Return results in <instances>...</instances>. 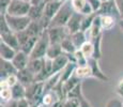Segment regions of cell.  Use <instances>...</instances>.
I'll use <instances>...</instances> for the list:
<instances>
[{
  "mask_svg": "<svg viewBox=\"0 0 123 107\" xmlns=\"http://www.w3.org/2000/svg\"><path fill=\"white\" fill-rule=\"evenodd\" d=\"M63 107H80L79 100L76 97H67L64 100Z\"/></svg>",
  "mask_w": 123,
  "mask_h": 107,
  "instance_id": "8d00e7d4",
  "label": "cell"
},
{
  "mask_svg": "<svg viewBox=\"0 0 123 107\" xmlns=\"http://www.w3.org/2000/svg\"><path fill=\"white\" fill-rule=\"evenodd\" d=\"M43 1H45V0H31V4H39V3H42Z\"/></svg>",
  "mask_w": 123,
  "mask_h": 107,
  "instance_id": "c3c4849f",
  "label": "cell"
},
{
  "mask_svg": "<svg viewBox=\"0 0 123 107\" xmlns=\"http://www.w3.org/2000/svg\"><path fill=\"white\" fill-rule=\"evenodd\" d=\"M63 104H64V100H60V101H58V102H56L54 105H51L50 107H63Z\"/></svg>",
  "mask_w": 123,
  "mask_h": 107,
  "instance_id": "7dc6e473",
  "label": "cell"
},
{
  "mask_svg": "<svg viewBox=\"0 0 123 107\" xmlns=\"http://www.w3.org/2000/svg\"><path fill=\"white\" fill-rule=\"evenodd\" d=\"M106 107H123V99L113 97L106 103Z\"/></svg>",
  "mask_w": 123,
  "mask_h": 107,
  "instance_id": "74e56055",
  "label": "cell"
},
{
  "mask_svg": "<svg viewBox=\"0 0 123 107\" xmlns=\"http://www.w3.org/2000/svg\"><path fill=\"white\" fill-rule=\"evenodd\" d=\"M48 37L50 44H61L64 39H67L68 35H71L70 31L67 28V26H57V27H49Z\"/></svg>",
  "mask_w": 123,
  "mask_h": 107,
  "instance_id": "8992f818",
  "label": "cell"
},
{
  "mask_svg": "<svg viewBox=\"0 0 123 107\" xmlns=\"http://www.w3.org/2000/svg\"><path fill=\"white\" fill-rule=\"evenodd\" d=\"M45 93L44 82H34L26 87V99L33 104L41 105L42 97Z\"/></svg>",
  "mask_w": 123,
  "mask_h": 107,
  "instance_id": "7a4b0ae2",
  "label": "cell"
},
{
  "mask_svg": "<svg viewBox=\"0 0 123 107\" xmlns=\"http://www.w3.org/2000/svg\"><path fill=\"white\" fill-rule=\"evenodd\" d=\"M71 3H72V6H73V9H74V11L80 13L81 10L84 9V6H86L87 0H71Z\"/></svg>",
  "mask_w": 123,
  "mask_h": 107,
  "instance_id": "d590c367",
  "label": "cell"
},
{
  "mask_svg": "<svg viewBox=\"0 0 123 107\" xmlns=\"http://www.w3.org/2000/svg\"><path fill=\"white\" fill-rule=\"evenodd\" d=\"M4 15H6V21H8L11 30L15 33L27 29L28 26L31 23V18L28 15L27 16H13V15H10V14H4Z\"/></svg>",
  "mask_w": 123,
  "mask_h": 107,
  "instance_id": "5b68a950",
  "label": "cell"
},
{
  "mask_svg": "<svg viewBox=\"0 0 123 107\" xmlns=\"http://www.w3.org/2000/svg\"><path fill=\"white\" fill-rule=\"evenodd\" d=\"M10 2L11 0H0V13L2 14L6 13V9H8Z\"/></svg>",
  "mask_w": 123,
  "mask_h": 107,
  "instance_id": "b9f144b4",
  "label": "cell"
},
{
  "mask_svg": "<svg viewBox=\"0 0 123 107\" xmlns=\"http://www.w3.org/2000/svg\"><path fill=\"white\" fill-rule=\"evenodd\" d=\"M102 39H103V34H100V35H98V37H95V38L90 40V41L92 42V44H93V47H94L93 58L98 59V60H100L102 58V48H101Z\"/></svg>",
  "mask_w": 123,
  "mask_h": 107,
  "instance_id": "484cf974",
  "label": "cell"
},
{
  "mask_svg": "<svg viewBox=\"0 0 123 107\" xmlns=\"http://www.w3.org/2000/svg\"><path fill=\"white\" fill-rule=\"evenodd\" d=\"M59 80H60V73H57V74H54V75H51L50 77H48L44 82L45 91H49V90H51L59 82Z\"/></svg>",
  "mask_w": 123,
  "mask_h": 107,
  "instance_id": "1f68e13d",
  "label": "cell"
},
{
  "mask_svg": "<svg viewBox=\"0 0 123 107\" xmlns=\"http://www.w3.org/2000/svg\"><path fill=\"white\" fill-rule=\"evenodd\" d=\"M45 1H46V2H47V1H49V0H45Z\"/></svg>",
  "mask_w": 123,
  "mask_h": 107,
  "instance_id": "11a10c76",
  "label": "cell"
},
{
  "mask_svg": "<svg viewBox=\"0 0 123 107\" xmlns=\"http://www.w3.org/2000/svg\"><path fill=\"white\" fill-rule=\"evenodd\" d=\"M71 39H72L74 45L76 46V48L79 49L85 43L88 41V35H87L86 31L79 30V31H77V32L72 33V34H71Z\"/></svg>",
  "mask_w": 123,
  "mask_h": 107,
  "instance_id": "44dd1931",
  "label": "cell"
},
{
  "mask_svg": "<svg viewBox=\"0 0 123 107\" xmlns=\"http://www.w3.org/2000/svg\"><path fill=\"white\" fill-rule=\"evenodd\" d=\"M98 14L101 15H110L116 17L118 20L121 19V16H120V12L118 10V6L116 4L115 0H109V1H105L102 2V6L100 8V10L96 12Z\"/></svg>",
  "mask_w": 123,
  "mask_h": 107,
  "instance_id": "52a82bcc",
  "label": "cell"
},
{
  "mask_svg": "<svg viewBox=\"0 0 123 107\" xmlns=\"http://www.w3.org/2000/svg\"><path fill=\"white\" fill-rule=\"evenodd\" d=\"M61 47H62L63 51L67 54H73L75 53V51L77 50L76 46L74 45V43H73L72 39H71V35H68L67 39H64L61 43Z\"/></svg>",
  "mask_w": 123,
  "mask_h": 107,
  "instance_id": "f1b7e54d",
  "label": "cell"
},
{
  "mask_svg": "<svg viewBox=\"0 0 123 107\" xmlns=\"http://www.w3.org/2000/svg\"><path fill=\"white\" fill-rule=\"evenodd\" d=\"M81 80L82 79H80V78H78L75 74H73L72 77H70L67 82H63V91H64L65 95H68V93L71 90H73L79 82H81Z\"/></svg>",
  "mask_w": 123,
  "mask_h": 107,
  "instance_id": "d4e9b609",
  "label": "cell"
},
{
  "mask_svg": "<svg viewBox=\"0 0 123 107\" xmlns=\"http://www.w3.org/2000/svg\"><path fill=\"white\" fill-rule=\"evenodd\" d=\"M11 90H12L13 100H15V101H18V100H22L24 97H26V86L20 84L19 82L16 85H14L11 88Z\"/></svg>",
  "mask_w": 123,
  "mask_h": 107,
  "instance_id": "cb8c5ba5",
  "label": "cell"
},
{
  "mask_svg": "<svg viewBox=\"0 0 123 107\" xmlns=\"http://www.w3.org/2000/svg\"><path fill=\"white\" fill-rule=\"evenodd\" d=\"M74 74L77 76L80 79H85V78H88V77H92V72H91V69L88 64L86 65H77L76 69H75V72Z\"/></svg>",
  "mask_w": 123,
  "mask_h": 107,
  "instance_id": "4316f807",
  "label": "cell"
},
{
  "mask_svg": "<svg viewBox=\"0 0 123 107\" xmlns=\"http://www.w3.org/2000/svg\"><path fill=\"white\" fill-rule=\"evenodd\" d=\"M24 1H29V2H30V1H31V0H24Z\"/></svg>",
  "mask_w": 123,
  "mask_h": 107,
  "instance_id": "f5cc1de1",
  "label": "cell"
},
{
  "mask_svg": "<svg viewBox=\"0 0 123 107\" xmlns=\"http://www.w3.org/2000/svg\"><path fill=\"white\" fill-rule=\"evenodd\" d=\"M98 59L91 58L88 59V65L91 69V72H92V77L96 78V79L101 80V82H108V77L105 75V73H103V71L101 70L100 65H98Z\"/></svg>",
  "mask_w": 123,
  "mask_h": 107,
  "instance_id": "9c48e42d",
  "label": "cell"
},
{
  "mask_svg": "<svg viewBox=\"0 0 123 107\" xmlns=\"http://www.w3.org/2000/svg\"><path fill=\"white\" fill-rule=\"evenodd\" d=\"M79 49L82 51V54H84L88 59L91 58V57H93L94 47H93V44H92V42L90 41V40H88V41L85 43Z\"/></svg>",
  "mask_w": 123,
  "mask_h": 107,
  "instance_id": "d6a6232c",
  "label": "cell"
},
{
  "mask_svg": "<svg viewBox=\"0 0 123 107\" xmlns=\"http://www.w3.org/2000/svg\"><path fill=\"white\" fill-rule=\"evenodd\" d=\"M77 99L79 100V103H80V107H92L91 106V104L89 103V101L86 99V96L84 95V93H80L79 95H78V97Z\"/></svg>",
  "mask_w": 123,
  "mask_h": 107,
  "instance_id": "ab89813d",
  "label": "cell"
},
{
  "mask_svg": "<svg viewBox=\"0 0 123 107\" xmlns=\"http://www.w3.org/2000/svg\"><path fill=\"white\" fill-rule=\"evenodd\" d=\"M75 58H76V64L77 65H86L88 64V58L82 54V51L80 49H77L74 53Z\"/></svg>",
  "mask_w": 123,
  "mask_h": 107,
  "instance_id": "e575fe53",
  "label": "cell"
},
{
  "mask_svg": "<svg viewBox=\"0 0 123 107\" xmlns=\"http://www.w3.org/2000/svg\"><path fill=\"white\" fill-rule=\"evenodd\" d=\"M49 45H50V41H49V37H48V30L45 29L44 32L42 33L41 37L37 40L34 48L30 53L29 55L30 59H37V58H44V57H46V53H47V49H48Z\"/></svg>",
  "mask_w": 123,
  "mask_h": 107,
  "instance_id": "3957f363",
  "label": "cell"
},
{
  "mask_svg": "<svg viewBox=\"0 0 123 107\" xmlns=\"http://www.w3.org/2000/svg\"><path fill=\"white\" fill-rule=\"evenodd\" d=\"M11 28L9 26L8 21H6V15L2 13H0V34H4V33L11 32Z\"/></svg>",
  "mask_w": 123,
  "mask_h": 107,
  "instance_id": "836d02e7",
  "label": "cell"
},
{
  "mask_svg": "<svg viewBox=\"0 0 123 107\" xmlns=\"http://www.w3.org/2000/svg\"><path fill=\"white\" fill-rule=\"evenodd\" d=\"M17 73V69L14 66L10 60H4L1 59L0 60V79H4L8 76L16 74Z\"/></svg>",
  "mask_w": 123,
  "mask_h": 107,
  "instance_id": "7c38bea8",
  "label": "cell"
},
{
  "mask_svg": "<svg viewBox=\"0 0 123 107\" xmlns=\"http://www.w3.org/2000/svg\"><path fill=\"white\" fill-rule=\"evenodd\" d=\"M40 37H41V35H40ZM40 37H31L25 44H23L22 46H20V50H23V51H25L26 54L30 55V53H31L32 49L34 48L35 44H37V40H39Z\"/></svg>",
  "mask_w": 123,
  "mask_h": 107,
  "instance_id": "f546056e",
  "label": "cell"
},
{
  "mask_svg": "<svg viewBox=\"0 0 123 107\" xmlns=\"http://www.w3.org/2000/svg\"><path fill=\"white\" fill-rule=\"evenodd\" d=\"M102 2H105V1H109V0H101Z\"/></svg>",
  "mask_w": 123,
  "mask_h": 107,
  "instance_id": "f907efd6",
  "label": "cell"
},
{
  "mask_svg": "<svg viewBox=\"0 0 123 107\" xmlns=\"http://www.w3.org/2000/svg\"><path fill=\"white\" fill-rule=\"evenodd\" d=\"M60 100L61 99H60V96L58 95V93H57L54 89H51V90H49V91H45L44 95L42 97L41 105H43L45 107H50L51 105H54L56 102L60 101Z\"/></svg>",
  "mask_w": 123,
  "mask_h": 107,
  "instance_id": "2e32d148",
  "label": "cell"
},
{
  "mask_svg": "<svg viewBox=\"0 0 123 107\" xmlns=\"http://www.w3.org/2000/svg\"><path fill=\"white\" fill-rule=\"evenodd\" d=\"M77 64L74 63V62H68L67 65L64 66L62 71L60 72V80L62 82H67L70 77H72V75L74 74L75 72V69H76Z\"/></svg>",
  "mask_w": 123,
  "mask_h": 107,
  "instance_id": "603a6c76",
  "label": "cell"
},
{
  "mask_svg": "<svg viewBox=\"0 0 123 107\" xmlns=\"http://www.w3.org/2000/svg\"><path fill=\"white\" fill-rule=\"evenodd\" d=\"M44 61H45V57L44 58H37V59H30L27 68L29 69L34 75H37L42 71V69H43Z\"/></svg>",
  "mask_w": 123,
  "mask_h": 107,
  "instance_id": "7402d4cb",
  "label": "cell"
},
{
  "mask_svg": "<svg viewBox=\"0 0 123 107\" xmlns=\"http://www.w3.org/2000/svg\"><path fill=\"white\" fill-rule=\"evenodd\" d=\"M31 2L24 0H11L6 14L13 16H27L29 14Z\"/></svg>",
  "mask_w": 123,
  "mask_h": 107,
  "instance_id": "277c9868",
  "label": "cell"
},
{
  "mask_svg": "<svg viewBox=\"0 0 123 107\" xmlns=\"http://www.w3.org/2000/svg\"><path fill=\"white\" fill-rule=\"evenodd\" d=\"M115 2L118 6V10H119V12H120L121 19H123V0H115Z\"/></svg>",
  "mask_w": 123,
  "mask_h": 107,
  "instance_id": "f6af8a7d",
  "label": "cell"
},
{
  "mask_svg": "<svg viewBox=\"0 0 123 107\" xmlns=\"http://www.w3.org/2000/svg\"><path fill=\"white\" fill-rule=\"evenodd\" d=\"M64 51H63L62 47H61V44H50L47 49L46 53V57L49 59H55L57 57H59L60 55H62Z\"/></svg>",
  "mask_w": 123,
  "mask_h": 107,
  "instance_id": "83f0119b",
  "label": "cell"
},
{
  "mask_svg": "<svg viewBox=\"0 0 123 107\" xmlns=\"http://www.w3.org/2000/svg\"><path fill=\"white\" fill-rule=\"evenodd\" d=\"M45 4H46V1H43L42 3L39 4H31L29 14H28V16L31 18V20H39L43 17Z\"/></svg>",
  "mask_w": 123,
  "mask_h": 107,
  "instance_id": "9a60e30c",
  "label": "cell"
},
{
  "mask_svg": "<svg viewBox=\"0 0 123 107\" xmlns=\"http://www.w3.org/2000/svg\"><path fill=\"white\" fill-rule=\"evenodd\" d=\"M68 62L70 61H68V58L65 53H63L62 55H60L59 57L54 59L53 60V75L57 74V73H60Z\"/></svg>",
  "mask_w": 123,
  "mask_h": 107,
  "instance_id": "e0dca14e",
  "label": "cell"
},
{
  "mask_svg": "<svg viewBox=\"0 0 123 107\" xmlns=\"http://www.w3.org/2000/svg\"><path fill=\"white\" fill-rule=\"evenodd\" d=\"M29 105H30V102L26 97L17 101V107H29Z\"/></svg>",
  "mask_w": 123,
  "mask_h": 107,
  "instance_id": "ee69618b",
  "label": "cell"
},
{
  "mask_svg": "<svg viewBox=\"0 0 123 107\" xmlns=\"http://www.w3.org/2000/svg\"><path fill=\"white\" fill-rule=\"evenodd\" d=\"M96 16V12L92 14H89V15H84V18H82V23H81V30L82 31H88V30L91 28V26L93 25L94 18Z\"/></svg>",
  "mask_w": 123,
  "mask_h": 107,
  "instance_id": "4dcf8cb0",
  "label": "cell"
},
{
  "mask_svg": "<svg viewBox=\"0 0 123 107\" xmlns=\"http://www.w3.org/2000/svg\"><path fill=\"white\" fill-rule=\"evenodd\" d=\"M40 107H45V106H43V105H41V106H40Z\"/></svg>",
  "mask_w": 123,
  "mask_h": 107,
  "instance_id": "db71d44e",
  "label": "cell"
},
{
  "mask_svg": "<svg viewBox=\"0 0 123 107\" xmlns=\"http://www.w3.org/2000/svg\"><path fill=\"white\" fill-rule=\"evenodd\" d=\"M74 13V9L72 6L71 0H68L63 3L59 12L55 15V17L51 19L49 27H57V26H67L68 21L70 20L72 14ZM48 27V28H49Z\"/></svg>",
  "mask_w": 123,
  "mask_h": 107,
  "instance_id": "6da1fadb",
  "label": "cell"
},
{
  "mask_svg": "<svg viewBox=\"0 0 123 107\" xmlns=\"http://www.w3.org/2000/svg\"><path fill=\"white\" fill-rule=\"evenodd\" d=\"M17 50L14 49L13 47L9 46L8 44H6L4 42H0V58L4 59V60H10L12 61V59L15 57Z\"/></svg>",
  "mask_w": 123,
  "mask_h": 107,
  "instance_id": "ac0fdd59",
  "label": "cell"
},
{
  "mask_svg": "<svg viewBox=\"0 0 123 107\" xmlns=\"http://www.w3.org/2000/svg\"><path fill=\"white\" fill-rule=\"evenodd\" d=\"M89 2V4L91 6V8L93 9L94 12H98L100 10L101 6H102V1L101 0H87Z\"/></svg>",
  "mask_w": 123,
  "mask_h": 107,
  "instance_id": "60d3db41",
  "label": "cell"
},
{
  "mask_svg": "<svg viewBox=\"0 0 123 107\" xmlns=\"http://www.w3.org/2000/svg\"><path fill=\"white\" fill-rule=\"evenodd\" d=\"M0 39H1L2 42H4L6 44H8L9 46L13 47L16 50H20V44L19 41H18L17 34L15 32L11 31L9 33H4V34H0Z\"/></svg>",
  "mask_w": 123,
  "mask_h": 107,
  "instance_id": "5bb4252c",
  "label": "cell"
},
{
  "mask_svg": "<svg viewBox=\"0 0 123 107\" xmlns=\"http://www.w3.org/2000/svg\"><path fill=\"white\" fill-rule=\"evenodd\" d=\"M1 107H17V101L12 100V101H10L9 103L1 104Z\"/></svg>",
  "mask_w": 123,
  "mask_h": 107,
  "instance_id": "bcb514c9",
  "label": "cell"
},
{
  "mask_svg": "<svg viewBox=\"0 0 123 107\" xmlns=\"http://www.w3.org/2000/svg\"><path fill=\"white\" fill-rule=\"evenodd\" d=\"M116 91H117V93L120 95V97L123 99V78L118 82V85L116 86Z\"/></svg>",
  "mask_w": 123,
  "mask_h": 107,
  "instance_id": "7bdbcfd3",
  "label": "cell"
},
{
  "mask_svg": "<svg viewBox=\"0 0 123 107\" xmlns=\"http://www.w3.org/2000/svg\"><path fill=\"white\" fill-rule=\"evenodd\" d=\"M0 99H1V104L9 103L13 100L11 87H9L3 80H0Z\"/></svg>",
  "mask_w": 123,
  "mask_h": 107,
  "instance_id": "d6986e66",
  "label": "cell"
},
{
  "mask_svg": "<svg viewBox=\"0 0 123 107\" xmlns=\"http://www.w3.org/2000/svg\"><path fill=\"white\" fill-rule=\"evenodd\" d=\"M16 75H17L18 82H19L20 84H23L24 86H26V87L35 82V75L28 68L24 69V70L17 71Z\"/></svg>",
  "mask_w": 123,
  "mask_h": 107,
  "instance_id": "4fadbf2b",
  "label": "cell"
},
{
  "mask_svg": "<svg viewBox=\"0 0 123 107\" xmlns=\"http://www.w3.org/2000/svg\"><path fill=\"white\" fill-rule=\"evenodd\" d=\"M59 1H62V2H65V1H68V0H59Z\"/></svg>",
  "mask_w": 123,
  "mask_h": 107,
  "instance_id": "816d5d0a",
  "label": "cell"
},
{
  "mask_svg": "<svg viewBox=\"0 0 123 107\" xmlns=\"http://www.w3.org/2000/svg\"><path fill=\"white\" fill-rule=\"evenodd\" d=\"M29 60H30V57L28 54H26L25 51L23 50H18L16 53L15 57L12 59V63L14 64L17 71L19 70H24L28 66V63H29Z\"/></svg>",
  "mask_w": 123,
  "mask_h": 107,
  "instance_id": "8fae6325",
  "label": "cell"
},
{
  "mask_svg": "<svg viewBox=\"0 0 123 107\" xmlns=\"http://www.w3.org/2000/svg\"><path fill=\"white\" fill-rule=\"evenodd\" d=\"M0 80H3V82H6V85L9 86V87H13L14 85H16L18 82V78H17V75L16 74H13V75H10L8 76L6 78H4V79H0Z\"/></svg>",
  "mask_w": 123,
  "mask_h": 107,
  "instance_id": "f35d334b",
  "label": "cell"
},
{
  "mask_svg": "<svg viewBox=\"0 0 123 107\" xmlns=\"http://www.w3.org/2000/svg\"><path fill=\"white\" fill-rule=\"evenodd\" d=\"M41 105H39V104H33V103H30L29 107H40Z\"/></svg>",
  "mask_w": 123,
  "mask_h": 107,
  "instance_id": "681fc988",
  "label": "cell"
},
{
  "mask_svg": "<svg viewBox=\"0 0 123 107\" xmlns=\"http://www.w3.org/2000/svg\"><path fill=\"white\" fill-rule=\"evenodd\" d=\"M82 18H84V15L81 13H78V12H75L72 14L70 20L68 21L67 24V28L68 29L70 33L77 32L79 30H81V23H82Z\"/></svg>",
  "mask_w": 123,
  "mask_h": 107,
  "instance_id": "30bf717a",
  "label": "cell"
},
{
  "mask_svg": "<svg viewBox=\"0 0 123 107\" xmlns=\"http://www.w3.org/2000/svg\"><path fill=\"white\" fill-rule=\"evenodd\" d=\"M64 2L59 1V0H49L46 2L45 4V10H44V17L46 19H48L49 21H51L55 15L59 12V10L61 9V6H63Z\"/></svg>",
  "mask_w": 123,
  "mask_h": 107,
  "instance_id": "ba28073f",
  "label": "cell"
},
{
  "mask_svg": "<svg viewBox=\"0 0 123 107\" xmlns=\"http://www.w3.org/2000/svg\"><path fill=\"white\" fill-rule=\"evenodd\" d=\"M100 17H101V26H102L103 31L111 30L116 26V24L119 23V20L117 18L110 15H101L100 14Z\"/></svg>",
  "mask_w": 123,
  "mask_h": 107,
  "instance_id": "ffe728a7",
  "label": "cell"
}]
</instances>
